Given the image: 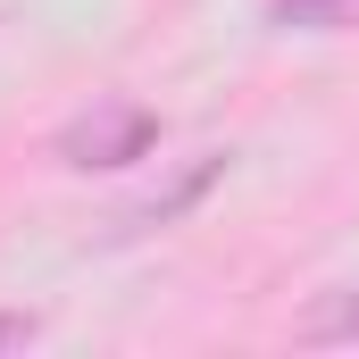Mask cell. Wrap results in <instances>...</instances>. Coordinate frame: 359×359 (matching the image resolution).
<instances>
[{
    "instance_id": "3957f363",
    "label": "cell",
    "mask_w": 359,
    "mask_h": 359,
    "mask_svg": "<svg viewBox=\"0 0 359 359\" xmlns=\"http://www.w3.org/2000/svg\"><path fill=\"white\" fill-rule=\"evenodd\" d=\"M42 334V318H25V309H0V351H17V343H34Z\"/></svg>"
},
{
    "instance_id": "6da1fadb",
    "label": "cell",
    "mask_w": 359,
    "mask_h": 359,
    "mask_svg": "<svg viewBox=\"0 0 359 359\" xmlns=\"http://www.w3.org/2000/svg\"><path fill=\"white\" fill-rule=\"evenodd\" d=\"M151 151H159V109H142V100H92L84 117L59 126L67 168H134Z\"/></svg>"
},
{
    "instance_id": "7a4b0ae2",
    "label": "cell",
    "mask_w": 359,
    "mask_h": 359,
    "mask_svg": "<svg viewBox=\"0 0 359 359\" xmlns=\"http://www.w3.org/2000/svg\"><path fill=\"white\" fill-rule=\"evenodd\" d=\"M268 17L284 34H343L359 25V0H268Z\"/></svg>"
},
{
    "instance_id": "277c9868",
    "label": "cell",
    "mask_w": 359,
    "mask_h": 359,
    "mask_svg": "<svg viewBox=\"0 0 359 359\" xmlns=\"http://www.w3.org/2000/svg\"><path fill=\"white\" fill-rule=\"evenodd\" d=\"M359 326V301H343V309H326V318H309V334H351Z\"/></svg>"
}]
</instances>
